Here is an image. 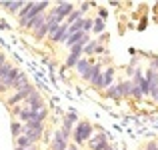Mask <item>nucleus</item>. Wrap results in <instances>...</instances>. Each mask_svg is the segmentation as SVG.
<instances>
[{
  "label": "nucleus",
  "instance_id": "nucleus-1",
  "mask_svg": "<svg viewBox=\"0 0 158 150\" xmlns=\"http://www.w3.org/2000/svg\"><path fill=\"white\" fill-rule=\"evenodd\" d=\"M44 10H48V2H26V4H24V8L20 10V14H18L20 26H24L26 22L34 20L36 16L44 14Z\"/></svg>",
  "mask_w": 158,
  "mask_h": 150
},
{
  "label": "nucleus",
  "instance_id": "nucleus-2",
  "mask_svg": "<svg viewBox=\"0 0 158 150\" xmlns=\"http://www.w3.org/2000/svg\"><path fill=\"white\" fill-rule=\"evenodd\" d=\"M92 132H94V128H92V124L90 122H86V120H80V122L74 126V130H72V140H74V144H84V142H88L90 140V136H92Z\"/></svg>",
  "mask_w": 158,
  "mask_h": 150
},
{
  "label": "nucleus",
  "instance_id": "nucleus-3",
  "mask_svg": "<svg viewBox=\"0 0 158 150\" xmlns=\"http://www.w3.org/2000/svg\"><path fill=\"white\" fill-rule=\"evenodd\" d=\"M72 12H74V4H72V2H58L56 6H54L52 10L48 12V14L54 16V18H58L60 22H64V20L68 18Z\"/></svg>",
  "mask_w": 158,
  "mask_h": 150
},
{
  "label": "nucleus",
  "instance_id": "nucleus-4",
  "mask_svg": "<svg viewBox=\"0 0 158 150\" xmlns=\"http://www.w3.org/2000/svg\"><path fill=\"white\" fill-rule=\"evenodd\" d=\"M86 144H88V150H106L108 146H110L106 132H98V134H92V136H90V140H88Z\"/></svg>",
  "mask_w": 158,
  "mask_h": 150
},
{
  "label": "nucleus",
  "instance_id": "nucleus-5",
  "mask_svg": "<svg viewBox=\"0 0 158 150\" xmlns=\"http://www.w3.org/2000/svg\"><path fill=\"white\" fill-rule=\"evenodd\" d=\"M68 132H64L62 128H58L56 132H54L52 140H50V148L52 150H66L68 148Z\"/></svg>",
  "mask_w": 158,
  "mask_h": 150
},
{
  "label": "nucleus",
  "instance_id": "nucleus-6",
  "mask_svg": "<svg viewBox=\"0 0 158 150\" xmlns=\"http://www.w3.org/2000/svg\"><path fill=\"white\" fill-rule=\"evenodd\" d=\"M32 92H34V86L30 84L28 88H24V90H18V92H14L12 96H8V98H6V104H8L10 108H14L18 102H24V100H26L28 96H30Z\"/></svg>",
  "mask_w": 158,
  "mask_h": 150
},
{
  "label": "nucleus",
  "instance_id": "nucleus-7",
  "mask_svg": "<svg viewBox=\"0 0 158 150\" xmlns=\"http://www.w3.org/2000/svg\"><path fill=\"white\" fill-rule=\"evenodd\" d=\"M24 104H26V108H30L32 112H38V110H42V108H46V106H44L42 96H40V92L36 88H34V92H32L30 96L24 100Z\"/></svg>",
  "mask_w": 158,
  "mask_h": 150
},
{
  "label": "nucleus",
  "instance_id": "nucleus-8",
  "mask_svg": "<svg viewBox=\"0 0 158 150\" xmlns=\"http://www.w3.org/2000/svg\"><path fill=\"white\" fill-rule=\"evenodd\" d=\"M92 66H94V62H92V60L80 58V62L76 64V72H78V76H80L82 80L88 82V80H90V72H92Z\"/></svg>",
  "mask_w": 158,
  "mask_h": 150
},
{
  "label": "nucleus",
  "instance_id": "nucleus-9",
  "mask_svg": "<svg viewBox=\"0 0 158 150\" xmlns=\"http://www.w3.org/2000/svg\"><path fill=\"white\" fill-rule=\"evenodd\" d=\"M20 76V70L18 68H12L10 72L6 74V76L2 78V82H0V92H4V90H8V88H12L14 86V82H16V78Z\"/></svg>",
  "mask_w": 158,
  "mask_h": 150
},
{
  "label": "nucleus",
  "instance_id": "nucleus-10",
  "mask_svg": "<svg viewBox=\"0 0 158 150\" xmlns=\"http://www.w3.org/2000/svg\"><path fill=\"white\" fill-rule=\"evenodd\" d=\"M90 86L92 88H100L102 86V64L100 62H96V64L92 66V72H90Z\"/></svg>",
  "mask_w": 158,
  "mask_h": 150
},
{
  "label": "nucleus",
  "instance_id": "nucleus-11",
  "mask_svg": "<svg viewBox=\"0 0 158 150\" xmlns=\"http://www.w3.org/2000/svg\"><path fill=\"white\" fill-rule=\"evenodd\" d=\"M50 40L52 42H66V40H68V26L62 22L60 26H58V30L50 36Z\"/></svg>",
  "mask_w": 158,
  "mask_h": 150
},
{
  "label": "nucleus",
  "instance_id": "nucleus-12",
  "mask_svg": "<svg viewBox=\"0 0 158 150\" xmlns=\"http://www.w3.org/2000/svg\"><path fill=\"white\" fill-rule=\"evenodd\" d=\"M114 74H116V70H114V66H108V68L102 72V86L100 88H110L112 86V82H114Z\"/></svg>",
  "mask_w": 158,
  "mask_h": 150
},
{
  "label": "nucleus",
  "instance_id": "nucleus-13",
  "mask_svg": "<svg viewBox=\"0 0 158 150\" xmlns=\"http://www.w3.org/2000/svg\"><path fill=\"white\" fill-rule=\"evenodd\" d=\"M60 20H58V18H54V16H50V14H48V18H46V24H44V28H46V36H48V38H50V36L54 34V32H56L58 30V26H60Z\"/></svg>",
  "mask_w": 158,
  "mask_h": 150
},
{
  "label": "nucleus",
  "instance_id": "nucleus-14",
  "mask_svg": "<svg viewBox=\"0 0 158 150\" xmlns=\"http://www.w3.org/2000/svg\"><path fill=\"white\" fill-rule=\"evenodd\" d=\"M24 4H26V2H2L0 6H2L8 14H16V16H18L20 10L24 8Z\"/></svg>",
  "mask_w": 158,
  "mask_h": 150
},
{
  "label": "nucleus",
  "instance_id": "nucleus-15",
  "mask_svg": "<svg viewBox=\"0 0 158 150\" xmlns=\"http://www.w3.org/2000/svg\"><path fill=\"white\" fill-rule=\"evenodd\" d=\"M118 90H120V98H130V94H132V80L118 82Z\"/></svg>",
  "mask_w": 158,
  "mask_h": 150
},
{
  "label": "nucleus",
  "instance_id": "nucleus-16",
  "mask_svg": "<svg viewBox=\"0 0 158 150\" xmlns=\"http://www.w3.org/2000/svg\"><path fill=\"white\" fill-rule=\"evenodd\" d=\"M28 86H30V80H28V76L20 72V76L16 78V82H14V86H12V90H14V92H18V90H24V88H28Z\"/></svg>",
  "mask_w": 158,
  "mask_h": 150
},
{
  "label": "nucleus",
  "instance_id": "nucleus-17",
  "mask_svg": "<svg viewBox=\"0 0 158 150\" xmlns=\"http://www.w3.org/2000/svg\"><path fill=\"white\" fill-rule=\"evenodd\" d=\"M10 132H12V136H14V138L22 136L24 134V124L20 122V120H12V122H10Z\"/></svg>",
  "mask_w": 158,
  "mask_h": 150
},
{
  "label": "nucleus",
  "instance_id": "nucleus-18",
  "mask_svg": "<svg viewBox=\"0 0 158 150\" xmlns=\"http://www.w3.org/2000/svg\"><path fill=\"white\" fill-rule=\"evenodd\" d=\"M100 54V52H104V48L102 46H98V40H90L88 44L84 46V54Z\"/></svg>",
  "mask_w": 158,
  "mask_h": 150
},
{
  "label": "nucleus",
  "instance_id": "nucleus-19",
  "mask_svg": "<svg viewBox=\"0 0 158 150\" xmlns=\"http://www.w3.org/2000/svg\"><path fill=\"white\" fill-rule=\"evenodd\" d=\"M14 144H16L18 148H32V146H34V144H32L24 134H22V136H18V138H14Z\"/></svg>",
  "mask_w": 158,
  "mask_h": 150
},
{
  "label": "nucleus",
  "instance_id": "nucleus-20",
  "mask_svg": "<svg viewBox=\"0 0 158 150\" xmlns=\"http://www.w3.org/2000/svg\"><path fill=\"white\" fill-rule=\"evenodd\" d=\"M80 18H84V16H82V12H80V8H78V10L74 8V12H72V14H70L68 18L64 20V24H66V26H70V24H74L76 20H80Z\"/></svg>",
  "mask_w": 158,
  "mask_h": 150
},
{
  "label": "nucleus",
  "instance_id": "nucleus-21",
  "mask_svg": "<svg viewBox=\"0 0 158 150\" xmlns=\"http://www.w3.org/2000/svg\"><path fill=\"white\" fill-rule=\"evenodd\" d=\"M106 98L120 100V90H118V84H112L110 88H106Z\"/></svg>",
  "mask_w": 158,
  "mask_h": 150
},
{
  "label": "nucleus",
  "instance_id": "nucleus-22",
  "mask_svg": "<svg viewBox=\"0 0 158 150\" xmlns=\"http://www.w3.org/2000/svg\"><path fill=\"white\" fill-rule=\"evenodd\" d=\"M80 62V56H74V54H68V58H66L64 62V68H76V64Z\"/></svg>",
  "mask_w": 158,
  "mask_h": 150
},
{
  "label": "nucleus",
  "instance_id": "nucleus-23",
  "mask_svg": "<svg viewBox=\"0 0 158 150\" xmlns=\"http://www.w3.org/2000/svg\"><path fill=\"white\" fill-rule=\"evenodd\" d=\"M92 32H96V34H104V20H102V18H94Z\"/></svg>",
  "mask_w": 158,
  "mask_h": 150
},
{
  "label": "nucleus",
  "instance_id": "nucleus-24",
  "mask_svg": "<svg viewBox=\"0 0 158 150\" xmlns=\"http://www.w3.org/2000/svg\"><path fill=\"white\" fill-rule=\"evenodd\" d=\"M12 68H14V66H12V64H10V62H4V64H2V66H0V82H2V78H4V76H6V74H8V72H10V70H12Z\"/></svg>",
  "mask_w": 158,
  "mask_h": 150
},
{
  "label": "nucleus",
  "instance_id": "nucleus-25",
  "mask_svg": "<svg viewBox=\"0 0 158 150\" xmlns=\"http://www.w3.org/2000/svg\"><path fill=\"white\" fill-rule=\"evenodd\" d=\"M92 24H94L92 18H84V28H82V32H84V34H88V32L92 30Z\"/></svg>",
  "mask_w": 158,
  "mask_h": 150
},
{
  "label": "nucleus",
  "instance_id": "nucleus-26",
  "mask_svg": "<svg viewBox=\"0 0 158 150\" xmlns=\"http://www.w3.org/2000/svg\"><path fill=\"white\" fill-rule=\"evenodd\" d=\"M146 150H158V142H156V140L148 142V144H146Z\"/></svg>",
  "mask_w": 158,
  "mask_h": 150
},
{
  "label": "nucleus",
  "instance_id": "nucleus-27",
  "mask_svg": "<svg viewBox=\"0 0 158 150\" xmlns=\"http://www.w3.org/2000/svg\"><path fill=\"white\" fill-rule=\"evenodd\" d=\"M88 8H90V2H82V4H80V12H82V14H84Z\"/></svg>",
  "mask_w": 158,
  "mask_h": 150
},
{
  "label": "nucleus",
  "instance_id": "nucleus-28",
  "mask_svg": "<svg viewBox=\"0 0 158 150\" xmlns=\"http://www.w3.org/2000/svg\"><path fill=\"white\" fill-rule=\"evenodd\" d=\"M66 150H78V146H76V144H68V148H66Z\"/></svg>",
  "mask_w": 158,
  "mask_h": 150
},
{
  "label": "nucleus",
  "instance_id": "nucleus-29",
  "mask_svg": "<svg viewBox=\"0 0 158 150\" xmlns=\"http://www.w3.org/2000/svg\"><path fill=\"white\" fill-rule=\"evenodd\" d=\"M14 150H26V148H18V146H14Z\"/></svg>",
  "mask_w": 158,
  "mask_h": 150
},
{
  "label": "nucleus",
  "instance_id": "nucleus-30",
  "mask_svg": "<svg viewBox=\"0 0 158 150\" xmlns=\"http://www.w3.org/2000/svg\"><path fill=\"white\" fill-rule=\"evenodd\" d=\"M26 150H38V148H36V146H32V148H26Z\"/></svg>",
  "mask_w": 158,
  "mask_h": 150
},
{
  "label": "nucleus",
  "instance_id": "nucleus-31",
  "mask_svg": "<svg viewBox=\"0 0 158 150\" xmlns=\"http://www.w3.org/2000/svg\"><path fill=\"white\" fill-rule=\"evenodd\" d=\"M154 102H156V104H158V98H156V100H154Z\"/></svg>",
  "mask_w": 158,
  "mask_h": 150
},
{
  "label": "nucleus",
  "instance_id": "nucleus-32",
  "mask_svg": "<svg viewBox=\"0 0 158 150\" xmlns=\"http://www.w3.org/2000/svg\"><path fill=\"white\" fill-rule=\"evenodd\" d=\"M156 142H158V140H156Z\"/></svg>",
  "mask_w": 158,
  "mask_h": 150
}]
</instances>
